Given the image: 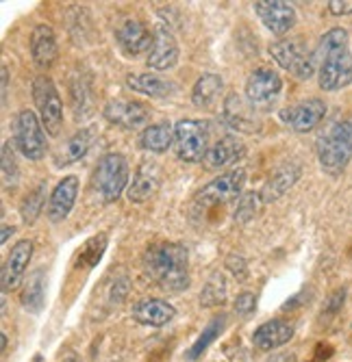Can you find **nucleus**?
Returning a JSON list of instances; mask_svg holds the SVG:
<instances>
[{
  "mask_svg": "<svg viewBox=\"0 0 352 362\" xmlns=\"http://www.w3.org/2000/svg\"><path fill=\"white\" fill-rule=\"evenodd\" d=\"M33 98H35V107L40 111L42 126L46 128V133L57 137L61 124H63V105L59 91L55 83L48 76H38L33 81Z\"/></svg>",
  "mask_w": 352,
  "mask_h": 362,
  "instance_id": "6e6552de",
  "label": "nucleus"
},
{
  "mask_svg": "<svg viewBox=\"0 0 352 362\" xmlns=\"http://www.w3.org/2000/svg\"><path fill=\"white\" fill-rule=\"evenodd\" d=\"M144 267L164 291L181 293L189 286V254L181 243H159L148 247Z\"/></svg>",
  "mask_w": 352,
  "mask_h": 362,
  "instance_id": "f03ea898",
  "label": "nucleus"
},
{
  "mask_svg": "<svg viewBox=\"0 0 352 362\" xmlns=\"http://www.w3.org/2000/svg\"><path fill=\"white\" fill-rule=\"evenodd\" d=\"M91 185L103 202H115L129 185V163L120 152L105 154L93 170Z\"/></svg>",
  "mask_w": 352,
  "mask_h": 362,
  "instance_id": "20e7f679",
  "label": "nucleus"
},
{
  "mask_svg": "<svg viewBox=\"0 0 352 362\" xmlns=\"http://www.w3.org/2000/svg\"><path fill=\"white\" fill-rule=\"evenodd\" d=\"M268 362H294V356H290V354H276Z\"/></svg>",
  "mask_w": 352,
  "mask_h": 362,
  "instance_id": "ea45409f",
  "label": "nucleus"
},
{
  "mask_svg": "<svg viewBox=\"0 0 352 362\" xmlns=\"http://www.w3.org/2000/svg\"><path fill=\"white\" fill-rule=\"evenodd\" d=\"M76 195H79V178L76 176H66L63 180H59V185L52 189L50 200H48V219L52 223L63 221L70 211L76 204Z\"/></svg>",
  "mask_w": 352,
  "mask_h": 362,
  "instance_id": "f3484780",
  "label": "nucleus"
},
{
  "mask_svg": "<svg viewBox=\"0 0 352 362\" xmlns=\"http://www.w3.org/2000/svg\"><path fill=\"white\" fill-rule=\"evenodd\" d=\"M105 247H107V237H105V235H101V239H98V237H93L91 241H87V245L81 250V258L85 260V265H87V267H93L96 262H98V260L103 258Z\"/></svg>",
  "mask_w": 352,
  "mask_h": 362,
  "instance_id": "f704fd0d",
  "label": "nucleus"
},
{
  "mask_svg": "<svg viewBox=\"0 0 352 362\" xmlns=\"http://www.w3.org/2000/svg\"><path fill=\"white\" fill-rule=\"evenodd\" d=\"M30 54L40 68H48L57 59V40L48 24H38L30 35Z\"/></svg>",
  "mask_w": 352,
  "mask_h": 362,
  "instance_id": "b1692460",
  "label": "nucleus"
},
{
  "mask_svg": "<svg viewBox=\"0 0 352 362\" xmlns=\"http://www.w3.org/2000/svg\"><path fill=\"white\" fill-rule=\"evenodd\" d=\"M13 144L30 160H40L46 156V150H48L46 135H44L42 122L38 119V115L33 111L18 113V117L13 122Z\"/></svg>",
  "mask_w": 352,
  "mask_h": 362,
  "instance_id": "423d86ee",
  "label": "nucleus"
},
{
  "mask_svg": "<svg viewBox=\"0 0 352 362\" xmlns=\"http://www.w3.org/2000/svg\"><path fill=\"white\" fill-rule=\"evenodd\" d=\"M263 204H266V202H263L261 193H254V191L246 193L244 197H239V202H237L235 221H239V223L250 221L252 217H257V215H259V211L263 209Z\"/></svg>",
  "mask_w": 352,
  "mask_h": 362,
  "instance_id": "7c9ffc66",
  "label": "nucleus"
},
{
  "mask_svg": "<svg viewBox=\"0 0 352 362\" xmlns=\"http://www.w3.org/2000/svg\"><path fill=\"white\" fill-rule=\"evenodd\" d=\"M224 298H227V282H224V278L220 274H213L200 293V304L215 306V304H222Z\"/></svg>",
  "mask_w": 352,
  "mask_h": 362,
  "instance_id": "2f4dec72",
  "label": "nucleus"
},
{
  "mask_svg": "<svg viewBox=\"0 0 352 362\" xmlns=\"http://www.w3.org/2000/svg\"><path fill=\"white\" fill-rule=\"evenodd\" d=\"M224 319H227V317H215L209 325H207V330L200 334V339L194 343V347H191L189 349V358L191 360H196V358H200V354L213 343V339L222 332V327H224Z\"/></svg>",
  "mask_w": 352,
  "mask_h": 362,
  "instance_id": "473e14b6",
  "label": "nucleus"
},
{
  "mask_svg": "<svg viewBox=\"0 0 352 362\" xmlns=\"http://www.w3.org/2000/svg\"><path fill=\"white\" fill-rule=\"evenodd\" d=\"M46 202V182H40L33 191H28V195L22 200L20 215L26 226L35 223V219L42 215V206Z\"/></svg>",
  "mask_w": 352,
  "mask_h": 362,
  "instance_id": "c85d7f7f",
  "label": "nucleus"
},
{
  "mask_svg": "<svg viewBox=\"0 0 352 362\" xmlns=\"http://www.w3.org/2000/svg\"><path fill=\"white\" fill-rule=\"evenodd\" d=\"M280 89H283L280 76L270 68H259L246 81V100L252 107H268L278 98Z\"/></svg>",
  "mask_w": 352,
  "mask_h": 362,
  "instance_id": "9d476101",
  "label": "nucleus"
},
{
  "mask_svg": "<svg viewBox=\"0 0 352 362\" xmlns=\"http://www.w3.org/2000/svg\"><path fill=\"white\" fill-rule=\"evenodd\" d=\"M176 315V308L164 300H142L133 306V319L144 323V325H152V327H161L166 323H170Z\"/></svg>",
  "mask_w": 352,
  "mask_h": 362,
  "instance_id": "412c9836",
  "label": "nucleus"
},
{
  "mask_svg": "<svg viewBox=\"0 0 352 362\" xmlns=\"http://www.w3.org/2000/svg\"><path fill=\"white\" fill-rule=\"evenodd\" d=\"M270 54L276 59V63L283 70H287L290 74H294L300 81H307L313 76L315 72V61L313 54H309L305 50V46L300 42H276L270 46Z\"/></svg>",
  "mask_w": 352,
  "mask_h": 362,
  "instance_id": "1a4fd4ad",
  "label": "nucleus"
},
{
  "mask_svg": "<svg viewBox=\"0 0 352 362\" xmlns=\"http://www.w3.org/2000/svg\"><path fill=\"white\" fill-rule=\"evenodd\" d=\"M246 154V148L244 144L237 139V137H222L217 139L213 146H209L203 163H205V168L215 172V170H222V168H229L233 165V163H237L242 156Z\"/></svg>",
  "mask_w": 352,
  "mask_h": 362,
  "instance_id": "a211bd4d",
  "label": "nucleus"
},
{
  "mask_svg": "<svg viewBox=\"0 0 352 362\" xmlns=\"http://www.w3.org/2000/svg\"><path fill=\"white\" fill-rule=\"evenodd\" d=\"M227 265H229V269L233 272V274H244L246 272V265H244V260L239 258V256H229V260H227Z\"/></svg>",
  "mask_w": 352,
  "mask_h": 362,
  "instance_id": "4c0bfd02",
  "label": "nucleus"
},
{
  "mask_svg": "<svg viewBox=\"0 0 352 362\" xmlns=\"http://www.w3.org/2000/svg\"><path fill=\"white\" fill-rule=\"evenodd\" d=\"M115 40L122 52L129 57H137L146 50L150 52L154 44V35H150V30L137 20H126L124 24H120V28L115 30Z\"/></svg>",
  "mask_w": 352,
  "mask_h": 362,
  "instance_id": "dca6fc26",
  "label": "nucleus"
},
{
  "mask_svg": "<svg viewBox=\"0 0 352 362\" xmlns=\"http://www.w3.org/2000/svg\"><path fill=\"white\" fill-rule=\"evenodd\" d=\"M22 306L30 313H38L44 306V274L35 272L28 278L22 291Z\"/></svg>",
  "mask_w": 352,
  "mask_h": 362,
  "instance_id": "c756f323",
  "label": "nucleus"
},
{
  "mask_svg": "<svg viewBox=\"0 0 352 362\" xmlns=\"http://www.w3.org/2000/svg\"><path fill=\"white\" fill-rule=\"evenodd\" d=\"M329 11L333 16H346V13H352V0L348 3H339V0H331L329 3Z\"/></svg>",
  "mask_w": 352,
  "mask_h": 362,
  "instance_id": "e433bc0d",
  "label": "nucleus"
},
{
  "mask_svg": "<svg viewBox=\"0 0 352 362\" xmlns=\"http://www.w3.org/2000/svg\"><path fill=\"white\" fill-rule=\"evenodd\" d=\"M313 61L317 68V83L324 91H337L352 83V54L348 50V33L331 28L319 40Z\"/></svg>",
  "mask_w": 352,
  "mask_h": 362,
  "instance_id": "f257e3e1",
  "label": "nucleus"
},
{
  "mask_svg": "<svg viewBox=\"0 0 352 362\" xmlns=\"http://www.w3.org/2000/svg\"><path fill=\"white\" fill-rule=\"evenodd\" d=\"M300 178V168L294 165V163H287V165L278 168L272 178L268 180V185L263 187L261 191V197H263V202H272V200H278L280 195H285L287 191H290L296 180Z\"/></svg>",
  "mask_w": 352,
  "mask_h": 362,
  "instance_id": "393cba45",
  "label": "nucleus"
},
{
  "mask_svg": "<svg viewBox=\"0 0 352 362\" xmlns=\"http://www.w3.org/2000/svg\"><path fill=\"white\" fill-rule=\"evenodd\" d=\"M9 233L13 235V228H9V226H3V243L9 239Z\"/></svg>",
  "mask_w": 352,
  "mask_h": 362,
  "instance_id": "a19ab883",
  "label": "nucleus"
},
{
  "mask_svg": "<svg viewBox=\"0 0 352 362\" xmlns=\"http://www.w3.org/2000/svg\"><path fill=\"white\" fill-rule=\"evenodd\" d=\"M222 119L229 128L242 130V133H254L259 128V117H257V107H252L242 95L231 93L224 100V111Z\"/></svg>",
  "mask_w": 352,
  "mask_h": 362,
  "instance_id": "2eb2a0df",
  "label": "nucleus"
},
{
  "mask_svg": "<svg viewBox=\"0 0 352 362\" xmlns=\"http://www.w3.org/2000/svg\"><path fill=\"white\" fill-rule=\"evenodd\" d=\"M292 337H294V327L283 319H274L254 330L252 345L261 351H270V349H276L285 343H290Z\"/></svg>",
  "mask_w": 352,
  "mask_h": 362,
  "instance_id": "aec40b11",
  "label": "nucleus"
},
{
  "mask_svg": "<svg viewBox=\"0 0 352 362\" xmlns=\"http://www.w3.org/2000/svg\"><path fill=\"white\" fill-rule=\"evenodd\" d=\"M352 156V122L331 124L317 139L319 165L329 174H339Z\"/></svg>",
  "mask_w": 352,
  "mask_h": 362,
  "instance_id": "7ed1b4c3",
  "label": "nucleus"
},
{
  "mask_svg": "<svg viewBox=\"0 0 352 362\" xmlns=\"http://www.w3.org/2000/svg\"><path fill=\"white\" fill-rule=\"evenodd\" d=\"M159 185H161V174H159V170L154 165H150V163H146V165H142L135 174V178L131 180L129 185V191H126V195H129V200L140 204V202H146L150 200V197L157 193Z\"/></svg>",
  "mask_w": 352,
  "mask_h": 362,
  "instance_id": "4be33fe9",
  "label": "nucleus"
},
{
  "mask_svg": "<svg viewBox=\"0 0 352 362\" xmlns=\"http://www.w3.org/2000/svg\"><path fill=\"white\" fill-rule=\"evenodd\" d=\"M142 148L150 152H166L174 144V128L170 124H150L144 128V133L140 137Z\"/></svg>",
  "mask_w": 352,
  "mask_h": 362,
  "instance_id": "cd10ccee",
  "label": "nucleus"
},
{
  "mask_svg": "<svg viewBox=\"0 0 352 362\" xmlns=\"http://www.w3.org/2000/svg\"><path fill=\"white\" fill-rule=\"evenodd\" d=\"M105 117L126 130H135V128H144L150 119V109L144 103L137 100H111L105 107Z\"/></svg>",
  "mask_w": 352,
  "mask_h": 362,
  "instance_id": "ddd939ff",
  "label": "nucleus"
},
{
  "mask_svg": "<svg viewBox=\"0 0 352 362\" xmlns=\"http://www.w3.org/2000/svg\"><path fill=\"white\" fill-rule=\"evenodd\" d=\"M222 87H224L222 76L213 74V72H207L196 81L194 89H191V100H194V105L198 109H211L217 103Z\"/></svg>",
  "mask_w": 352,
  "mask_h": 362,
  "instance_id": "bb28decb",
  "label": "nucleus"
},
{
  "mask_svg": "<svg viewBox=\"0 0 352 362\" xmlns=\"http://www.w3.org/2000/svg\"><path fill=\"white\" fill-rule=\"evenodd\" d=\"M93 139H96L93 130H89V128L79 130V133L72 135L66 144H63V148L55 154V165L57 168H66V165H72V163L81 160L89 152Z\"/></svg>",
  "mask_w": 352,
  "mask_h": 362,
  "instance_id": "5701e85b",
  "label": "nucleus"
},
{
  "mask_svg": "<svg viewBox=\"0 0 352 362\" xmlns=\"http://www.w3.org/2000/svg\"><path fill=\"white\" fill-rule=\"evenodd\" d=\"M178 61V44L174 33L168 28V24L159 22L154 28V44L152 50L148 52V68L152 70H170L172 65Z\"/></svg>",
  "mask_w": 352,
  "mask_h": 362,
  "instance_id": "4468645a",
  "label": "nucleus"
},
{
  "mask_svg": "<svg viewBox=\"0 0 352 362\" xmlns=\"http://www.w3.org/2000/svg\"><path fill=\"white\" fill-rule=\"evenodd\" d=\"M126 85L133 91L150 95V98H166L172 91H176V85L172 81H166L157 74H131L126 78Z\"/></svg>",
  "mask_w": 352,
  "mask_h": 362,
  "instance_id": "a878e982",
  "label": "nucleus"
},
{
  "mask_svg": "<svg viewBox=\"0 0 352 362\" xmlns=\"http://www.w3.org/2000/svg\"><path fill=\"white\" fill-rule=\"evenodd\" d=\"M244 185H246L244 168L220 174L196 195V209H211V206L227 204V202L235 200V197H239Z\"/></svg>",
  "mask_w": 352,
  "mask_h": 362,
  "instance_id": "0eeeda50",
  "label": "nucleus"
},
{
  "mask_svg": "<svg viewBox=\"0 0 352 362\" xmlns=\"http://www.w3.org/2000/svg\"><path fill=\"white\" fill-rule=\"evenodd\" d=\"M261 22L274 35H285L287 30H292L296 24V11L290 3L285 0H259L252 5Z\"/></svg>",
  "mask_w": 352,
  "mask_h": 362,
  "instance_id": "f8f14e48",
  "label": "nucleus"
},
{
  "mask_svg": "<svg viewBox=\"0 0 352 362\" xmlns=\"http://www.w3.org/2000/svg\"><path fill=\"white\" fill-rule=\"evenodd\" d=\"M7 91H9V70L3 65V107L7 105Z\"/></svg>",
  "mask_w": 352,
  "mask_h": 362,
  "instance_id": "58836bf2",
  "label": "nucleus"
},
{
  "mask_svg": "<svg viewBox=\"0 0 352 362\" xmlns=\"http://www.w3.org/2000/svg\"><path fill=\"white\" fill-rule=\"evenodd\" d=\"M174 150L185 163H198L209 150V126L200 119H181L174 126Z\"/></svg>",
  "mask_w": 352,
  "mask_h": 362,
  "instance_id": "39448f33",
  "label": "nucleus"
},
{
  "mask_svg": "<svg viewBox=\"0 0 352 362\" xmlns=\"http://www.w3.org/2000/svg\"><path fill=\"white\" fill-rule=\"evenodd\" d=\"M30 256H33V243H30L28 239H22L11 247V252L7 256V262L3 267V288L5 291H11V288H16L20 284V280L26 274Z\"/></svg>",
  "mask_w": 352,
  "mask_h": 362,
  "instance_id": "6ab92c4d",
  "label": "nucleus"
},
{
  "mask_svg": "<svg viewBox=\"0 0 352 362\" xmlns=\"http://www.w3.org/2000/svg\"><path fill=\"white\" fill-rule=\"evenodd\" d=\"M327 115V105L319 98H309V100H302L290 109L280 111V119L290 126L294 133H309L313 130L319 122Z\"/></svg>",
  "mask_w": 352,
  "mask_h": 362,
  "instance_id": "9b49d317",
  "label": "nucleus"
},
{
  "mask_svg": "<svg viewBox=\"0 0 352 362\" xmlns=\"http://www.w3.org/2000/svg\"><path fill=\"white\" fill-rule=\"evenodd\" d=\"M18 178H20V172H18V163H16V154H13L11 141H5L3 144V180H5V187L7 189L16 187Z\"/></svg>",
  "mask_w": 352,
  "mask_h": 362,
  "instance_id": "72a5a7b5",
  "label": "nucleus"
},
{
  "mask_svg": "<svg viewBox=\"0 0 352 362\" xmlns=\"http://www.w3.org/2000/svg\"><path fill=\"white\" fill-rule=\"evenodd\" d=\"M254 304H257V298L252 293H242L235 300V313L237 315H250L254 310Z\"/></svg>",
  "mask_w": 352,
  "mask_h": 362,
  "instance_id": "c9c22d12",
  "label": "nucleus"
}]
</instances>
